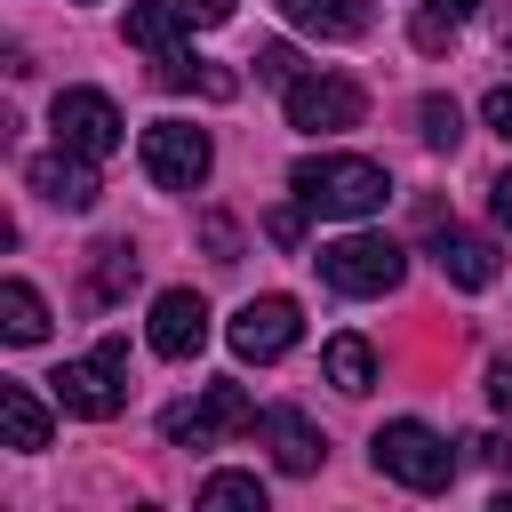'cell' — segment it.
Here are the masks:
<instances>
[{
    "label": "cell",
    "mask_w": 512,
    "mask_h": 512,
    "mask_svg": "<svg viewBox=\"0 0 512 512\" xmlns=\"http://www.w3.org/2000/svg\"><path fill=\"white\" fill-rule=\"evenodd\" d=\"M0 432L16 456H40L48 448V408L32 400V384H0Z\"/></svg>",
    "instance_id": "cell-16"
},
{
    "label": "cell",
    "mask_w": 512,
    "mask_h": 512,
    "mask_svg": "<svg viewBox=\"0 0 512 512\" xmlns=\"http://www.w3.org/2000/svg\"><path fill=\"white\" fill-rule=\"evenodd\" d=\"M480 448H488V464H496V472L512 480V432H496V440H480Z\"/></svg>",
    "instance_id": "cell-29"
},
{
    "label": "cell",
    "mask_w": 512,
    "mask_h": 512,
    "mask_svg": "<svg viewBox=\"0 0 512 512\" xmlns=\"http://www.w3.org/2000/svg\"><path fill=\"white\" fill-rule=\"evenodd\" d=\"M312 264H320V280H328L336 296H392L400 272H408L400 240H384V232H344V240H328Z\"/></svg>",
    "instance_id": "cell-4"
},
{
    "label": "cell",
    "mask_w": 512,
    "mask_h": 512,
    "mask_svg": "<svg viewBox=\"0 0 512 512\" xmlns=\"http://www.w3.org/2000/svg\"><path fill=\"white\" fill-rule=\"evenodd\" d=\"M488 208H496V224H504V232H512V168H504V176H496V184H488Z\"/></svg>",
    "instance_id": "cell-28"
},
{
    "label": "cell",
    "mask_w": 512,
    "mask_h": 512,
    "mask_svg": "<svg viewBox=\"0 0 512 512\" xmlns=\"http://www.w3.org/2000/svg\"><path fill=\"white\" fill-rule=\"evenodd\" d=\"M480 120H488V128H496V136L512 144V80H504V88H488V104H480Z\"/></svg>",
    "instance_id": "cell-25"
},
{
    "label": "cell",
    "mask_w": 512,
    "mask_h": 512,
    "mask_svg": "<svg viewBox=\"0 0 512 512\" xmlns=\"http://www.w3.org/2000/svg\"><path fill=\"white\" fill-rule=\"evenodd\" d=\"M208 128H192V120H152L144 128V176L160 184V192H192V184H208Z\"/></svg>",
    "instance_id": "cell-7"
},
{
    "label": "cell",
    "mask_w": 512,
    "mask_h": 512,
    "mask_svg": "<svg viewBox=\"0 0 512 512\" xmlns=\"http://www.w3.org/2000/svg\"><path fill=\"white\" fill-rule=\"evenodd\" d=\"M48 128H56V144H72V152H88V160H104V152L128 144V120H120V104H112L104 88H56Z\"/></svg>",
    "instance_id": "cell-6"
},
{
    "label": "cell",
    "mask_w": 512,
    "mask_h": 512,
    "mask_svg": "<svg viewBox=\"0 0 512 512\" xmlns=\"http://www.w3.org/2000/svg\"><path fill=\"white\" fill-rule=\"evenodd\" d=\"M448 32H456V16H440V8L416 16V48H448Z\"/></svg>",
    "instance_id": "cell-26"
},
{
    "label": "cell",
    "mask_w": 512,
    "mask_h": 512,
    "mask_svg": "<svg viewBox=\"0 0 512 512\" xmlns=\"http://www.w3.org/2000/svg\"><path fill=\"white\" fill-rule=\"evenodd\" d=\"M0 336H8V344H40V336H48V304H40L32 280H8V288H0Z\"/></svg>",
    "instance_id": "cell-18"
},
{
    "label": "cell",
    "mask_w": 512,
    "mask_h": 512,
    "mask_svg": "<svg viewBox=\"0 0 512 512\" xmlns=\"http://www.w3.org/2000/svg\"><path fill=\"white\" fill-rule=\"evenodd\" d=\"M288 192H296L312 216H376V208L392 200V176H384L376 160H360V152H312V160H296Z\"/></svg>",
    "instance_id": "cell-1"
},
{
    "label": "cell",
    "mask_w": 512,
    "mask_h": 512,
    "mask_svg": "<svg viewBox=\"0 0 512 512\" xmlns=\"http://www.w3.org/2000/svg\"><path fill=\"white\" fill-rule=\"evenodd\" d=\"M424 8H440V16H456V24H464V16L480 8V0H424Z\"/></svg>",
    "instance_id": "cell-30"
},
{
    "label": "cell",
    "mask_w": 512,
    "mask_h": 512,
    "mask_svg": "<svg viewBox=\"0 0 512 512\" xmlns=\"http://www.w3.org/2000/svg\"><path fill=\"white\" fill-rule=\"evenodd\" d=\"M128 288H136V248H128V240L88 248V296H96V304H112V296H128Z\"/></svg>",
    "instance_id": "cell-19"
},
{
    "label": "cell",
    "mask_w": 512,
    "mask_h": 512,
    "mask_svg": "<svg viewBox=\"0 0 512 512\" xmlns=\"http://www.w3.org/2000/svg\"><path fill=\"white\" fill-rule=\"evenodd\" d=\"M264 232H272L280 248H296V240H304V200H296V208H272V216H264Z\"/></svg>",
    "instance_id": "cell-24"
},
{
    "label": "cell",
    "mask_w": 512,
    "mask_h": 512,
    "mask_svg": "<svg viewBox=\"0 0 512 512\" xmlns=\"http://www.w3.org/2000/svg\"><path fill=\"white\" fill-rule=\"evenodd\" d=\"M160 88H200V96H240V72H224V64H200L192 48H160Z\"/></svg>",
    "instance_id": "cell-17"
},
{
    "label": "cell",
    "mask_w": 512,
    "mask_h": 512,
    "mask_svg": "<svg viewBox=\"0 0 512 512\" xmlns=\"http://www.w3.org/2000/svg\"><path fill=\"white\" fill-rule=\"evenodd\" d=\"M432 264H440L456 288H488V280H496V240L456 232V224H440V216H432Z\"/></svg>",
    "instance_id": "cell-14"
},
{
    "label": "cell",
    "mask_w": 512,
    "mask_h": 512,
    "mask_svg": "<svg viewBox=\"0 0 512 512\" xmlns=\"http://www.w3.org/2000/svg\"><path fill=\"white\" fill-rule=\"evenodd\" d=\"M360 112H368V96H360L352 80H336V72H304V80H288V128H304V136L360 128Z\"/></svg>",
    "instance_id": "cell-8"
},
{
    "label": "cell",
    "mask_w": 512,
    "mask_h": 512,
    "mask_svg": "<svg viewBox=\"0 0 512 512\" xmlns=\"http://www.w3.org/2000/svg\"><path fill=\"white\" fill-rule=\"evenodd\" d=\"M488 400L512 416V352H496V360H488Z\"/></svg>",
    "instance_id": "cell-27"
},
{
    "label": "cell",
    "mask_w": 512,
    "mask_h": 512,
    "mask_svg": "<svg viewBox=\"0 0 512 512\" xmlns=\"http://www.w3.org/2000/svg\"><path fill=\"white\" fill-rule=\"evenodd\" d=\"M200 512H264V480L256 472H216V480H200Z\"/></svg>",
    "instance_id": "cell-21"
},
{
    "label": "cell",
    "mask_w": 512,
    "mask_h": 512,
    "mask_svg": "<svg viewBox=\"0 0 512 512\" xmlns=\"http://www.w3.org/2000/svg\"><path fill=\"white\" fill-rule=\"evenodd\" d=\"M320 368H328L336 392H368V384H376V352H368V336H336V344L320 352Z\"/></svg>",
    "instance_id": "cell-20"
},
{
    "label": "cell",
    "mask_w": 512,
    "mask_h": 512,
    "mask_svg": "<svg viewBox=\"0 0 512 512\" xmlns=\"http://www.w3.org/2000/svg\"><path fill=\"white\" fill-rule=\"evenodd\" d=\"M280 16L296 24V32H320V40H360L368 32V0H280Z\"/></svg>",
    "instance_id": "cell-15"
},
{
    "label": "cell",
    "mask_w": 512,
    "mask_h": 512,
    "mask_svg": "<svg viewBox=\"0 0 512 512\" xmlns=\"http://www.w3.org/2000/svg\"><path fill=\"white\" fill-rule=\"evenodd\" d=\"M256 80H272V88L304 80V72H296V48H280V40H272V48H256Z\"/></svg>",
    "instance_id": "cell-23"
},
{
    "label": "cell",
    "mask_w": 512,
    "mask_h": 512,
    "mask_svg": "<svg viewBox=\"0 0 512 512\" xmlns=\"http://www.w3.org/2000/svg\"><path fill=\"white\" fill-rule=\"evenodd\" d=\"M256 440L272 448L280 472H320V432L304 408H256Z\"/></svg>",
    "instance_id": "cell-13"
},
{
    "label": "cell",
    "mask_w": 512,
    "mask_h": 512,
    "mask_svg": "<svg viewBox=\"0 0 512 512\" xmlns=\"http://www.w3.org/2000/svg\"><path fill=\"white\" fill-rule=\"evenodd\" d=\"M32 192L40 200H56V208H96V168H88V152H72V144H56V152H40L32 160Z\"/></svg>",
    "instance_id": "cell-12"
},
{
    "label": "cell",
    "mask_w": 512,
    "mask_h": 512,
    "mask_svg": "<svg viewBox=\"0 0 512 512\" xmlns=\"http://www.w3.org/2000/svg\"><path fill=\"white\" fill-rule=\"evenodd\" d=\"M152 352L160 360H192L200 344H208V304L192 296V288H168V296H152Z\"/></svg>",
    "instance_id": "cell-11"
},
{
    "label": "cell",
    "mask_w": 512,
    "mask_h": 512,
    "mask_svg": "<svg viewBox=\"0 0 512 512\" xmlns=\"http://www.w3.org/2000/svg\"><path fill=\"white\" fill-rule=\"evenodd\" d=\"M248 424H256V400H248V384H232V376L200 384V400H176V408L160 416L168 448H216V440H232V432H248Z\"/></svg>",
    "instance_id": "cell-5"
},
{
    "label": "cell",
    "mask_w": 512,
    "mask_h": 512,
    "mask_svg": "<svg viewBox=\"0 0 512 512\" xmlns=\"http://www.w3.org/2000/svg\"><path fill=\"white\" fill-rule=\"evenodd\" d=\"M232 16V0H136L128 8V40L136 48H176V40H192V32H208V24H224Z\"/></svg>",
    "instance_id": "cell-10"
},
{
    "label": "cell",
    "mask_w": 512,
    "mask_h": 512,
    "mask_svg": "<svg viewBox=\"0 0 512 512\" xmlns=\"http://www.w3.org/2000/svg\"><path fill=\"white\" fill-rule=\"evenodd\" d=\"M368 456H376L384 480H400V488H416V496H440V488L456 480V448H448L432 424H416V416H392V424L368 440Z\"/></svg>",
    "instance_id": "cell-2"
},
{
    "label": "cell",
    "mask_w": 512,
    "mask_h": 512,
    "mask_svg": "<svg viewBox=\"0 0 512 512\" xmlns=\"http://www.w3.org/2000/svg\"><path fill=\"white\" fill-rule=\"evenodd\" d=\"M232 352L240 360H280V352H296V336H304V312H296V296H248L240 312H232Z\"/></svg>",
    "instance_id": "cell-9"
},
{
    "label": "cell",
    "mask_w": 512,
    "mask_h": 512,
    "mask_svg": "<svg viewBox=\"0 0 512 512\" xmlns=\"http://www.w3.org/2000/svg\"><path fill=\"white\" fill-rule=\"evenodd\" d=\"M416 120H424V144H456V136H464V112H456L448 96H424Z\"/></svg>",
    "instance_id": "cell-22"
},
{
    "label": "cell",
    "mask_w": 512,
    "mask_h": 512,
    "mask_svg": "<svg viewBox=\"0 0 512 512\" xmlns=\"http://www.w3.org/2000/svg\"><path fill=\"white\" fill-rule=\"evenodd\" d=\"M48 384H56V408H72V416L104 424V416H120V408H128V344H120V336H104L96 352L64 360Z\"/></svg>",
    "instance_id": "cell-3"
}]
</instances>
